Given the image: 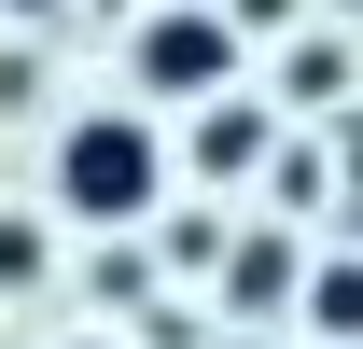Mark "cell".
Segmentation results:
<instances>
[{
  "label": "cell",
  "mask_w": 363,
  "mask_h": 349,
  "mask_svg": "<svg viewBox=\"0 0 363 349\" xmlns=\"http://www.w3.org/2000/svg\"><path fill=\"white\" fill-rule=\"evenodd\" d=\"M168 196V140L140 126V112H84V126L56 140V210L70 223H140Z\"/></svg>",
  "instance_id": "6da1fadb"
},
{
  "label": "cell",
  "mask_w": 363,
  "mask_h": 349,
  "mask_svg": "<svg viewBox=\"0 0 363 349\" xmlns=\"http://www.w3.org/2000/svg\"><path fill=\"white\" fill-rule=\"evenodd\" d=\"M126 84H140V98H196V112H210V98L238 84L224 0H154V14H140V43H126Z\"/></svg>",
  "instance_id": "7a4b0ae2"
},
{
  "label": "cell",
  "mask_w": 363,
  "mask_h": 349,
  "mask_svg": "<svg viewBox=\"0 0 363 349\" xmlns=\"http://www.w3.org/2000/svg\"><path fill=\"white\" fill-rule=\"evenodd\" d=\"M266 112H252V98H210V112H196V140H182V154H196V182H252L266 168Z\"/></svg>",
  "instance_id": "3957f363"
},
{
  "label": "cell",
  "mask_w": 363,
  "mask_h": 349,
  "mask_svg": "<svg viewBox=\"0 0 363 349\" xmlns=\"http://www.w3.org/2000/svg\"><path fill=\"white\" fill-rule=\"evenodd\" d=\"M294 294H308L294 238H238V265H224V307H238V321H266V307H294Z\"/></svg>",
  "instance_id": "277c9868"
},
{
  "label": "cell",
  "mask_w": 363,
  "mask_h": 349,
  "mask_svg": "<svg viewBox=\"0 0 363 349\" xmlns=\"http://www.w3.org/2000/svg\"><path fill=\"white\" fill-rule=\"evenodd\" d=\"M308 321H321V336H335V349L363 336V252H335V265H308Z\"/></svg>",
  "instance_id": "5b68a950"
},
{
  "label": "cell",
  "mask_w": 363,
  "mask_h": 349,
  "mask_svg": "<svg viewBox=\"0 0 363 349\" xmlns=\"http://www.w3.org/2000/svg\"><path fill=\"white\" fill-rule=\"evenodd\" d=\"M43 265H56V252H43V210H0V294H28Z\"/></svg>",
  "instance_id": "8992f818"
},
{
  "label": "cell",
  "mask_w": 363,
  "mask_h": 349,
  "mask_svg": "<svg viewBox=\"0 0 363 349\" xmlns=\"http://www.w3.org/2000/svg\"><path fill=\"white\" fill-rule=\"evenodd\" d=\"M224 28L252 43V28H294V0H224Z\"/></svg>",
  "instance_id": "52a82bcc"
},
{
  "label": "cell",
  "mask_w": 363,
  "mask_h": 349,
  "mask_svg": "<svg viewBox=\"0 0 363 349\" xmlns=\"http://www.w3.org/2000/svg\"><path fill=\"white\" fill-rule=\"evenodd\" d=\"M0 14H28V28H56V14H70V0H0Z\"/></svg>",
  "instance_id": "ba28073f"
},
{
  "label": "cell",
  "mask_w": 363,
  "mask_h": 349,
  "mask_svg": "<svg viewBox=\"0 0 363 349\" xmlns=\"http://www.w3.org/2000/svg\"><path fill=\"white\" fill-rule=\"evenodd\" d=\"M70 349H126V336H70Z\"/></svg>",
  "instance_id": "9c48e42d"
}]
</instances>
